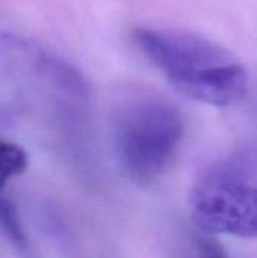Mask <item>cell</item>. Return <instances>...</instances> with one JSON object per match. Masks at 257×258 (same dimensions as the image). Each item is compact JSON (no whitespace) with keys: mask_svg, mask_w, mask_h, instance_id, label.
<instances>
[{"mask_svg":"<svg viewBox=\"0 0 257 258\" xmlns=\"http://www.w3.org/2000/svg\"><path fill=\"white\" fill-rule=\"evenodd\" d=\"M115 156L139 186L158 183L176 162L185 122L176 104L150 89H133L117 103L112 119Z\"/></svg>","mask_w":257,"mask_h":258,"instance_id":"7a4b0ae2","label":"cell"},{"mask_svg":"<svg viewBox=\"0 0 257 258\" xmlns=\"http://www.w3.org/2000/svg\"><path fill=\"white\" fill-rule=\"evenodd\" d=\"M191 216L209 234L257 239V144L242 142L195 180Z\"/></svg>","mask_w":257,"mask_h":258,"instance_id":"3957f363","label":"cell"},{"mask_svg":"<svg viewBox=\"0 0 257 258\" xmlns=\"http://www.w3.org/2000/svg\"><path fill=\"white\" fill-rule=\"evenodd\" d=\"M0 228L17 248L26 249V246H27L26 234L23 231L18 212L9 200L5 203V206L0 212Z\"/></svg>","mask_w":257,"mask_h":258,"instance_id":"5b68a950","label":"cell"},{"mask_svg":"<svg viewBox=\"0 0 257 258\" xmlns=\"http://www.w3.org/2000/svg\"><path fill=\"white\" fill-rule=\"evenodd\" d=\"M29 159L23 147L0 136V212L8 200L3 197V190L8 183L21 175L27 168Z\"/></svg>","mask_w":257,"mask_h":258,"instance_id":"277c9868","label":"cell"},{"mask_svg":"<svg viewBox=\"0 0 257 258\" xmlns=\"http://www.w3.org/2000/svg\"><path fill=\"white\" fill-rule=\"evenodd\" d=\"M135 42L165 79L186 97L204 104L227 107L238 104L248 92V73L227 48L201 35L142 27Z\"/></svg>","mask_w":257,"mask_h":258,"instance_id":"6da1fadb","label":"cell"}]
</instances>
